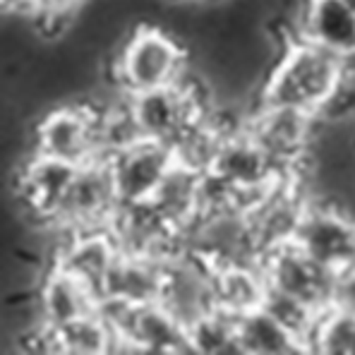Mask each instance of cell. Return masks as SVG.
Instances as JSON below:
<instances>
[{
	"label": "cell",
	"mask_w": 355,
	"mask_h": 355,
	"mask_svg": "<svg viewBox=\"0 0 355 355\" xmlns=\"http://www.w3.org/2000/svg\"><path fill=\"white\" fill-rule=\"evenodd\" d=\"M89 0H39L36 22L44 36L65 34L75 24V17Z\"/></svg>",
	"instance_id": "24"
},
{
	"label": "cell",
	"mask_w": 355,
	"mask_h": 355,
	"mask_svg": "<svg viewBox=\"0 0 355 355\" xmlns=\"http://www.w3.org/2000/svg\"><path fill=\"white\" fill-rule=\"evenodd\" d=\"M238 334L243 355H295L307 353V346L284 324L274 320L264 307L238 317Z\"/></svg>",
	"instance_id": "19"
},
{
	"label": "cell",
	"mask_w": 355,
	"mask_h": 355,
	"mask_svg": "<svg viewBox=\"0 0 355 355\" xmlns=\"http://www.w3.org/2000/svg\"><path fill=\"white\" fill-rule=\"evenodd\" d=\"M343 3H346V5H348V8H351V10H353V12H355V0H343Z\"/></svg>",
	"instance_id": "27"
},
{
	"label": "cell",
	"mask_w": 355,
	"mask_h": 355,
	"mask_svg": "<svg viewBox=\"0 0 355 355\" xmlns=\"http://www.w3.org/2000/svg\"><path fill=\"white\" fill-rule=\"evenodd\" d=\"M190 353L202 355H243L238 334V317L223 310H211L192 327H187Z\"/></svg>",
	"instance_id": "21"
},
{
	"label": "cell",
	"mask_w": 355,
	"mask_h": 355,
	"mask_svg": "<svg viewBox=\"0 0 355 355\" xmlns=\"http://www.w3.org/2000/svg\"><path fill=\"white\" fill-rule=\"evenodd\" d=\"M334 305L355 315V266L338 274L336 293H334Z\"/></svg>",
	"instance_id": "25"
},
{
	"label": "cell",
	"mask_w": 355,
	"mask_h": 355,
	"mask_svg": "<svg viewBox=\"0 0 355 355\" xmlns=\"http://www.w3.org/2000/svg\"><path fill=\"white\" fill-rule=\"evenodd\" d=\"M190 70V46L159 22H139L108 58V82L123 94L175 85Z\"/></svg>",
	"instance_id": "2"
},
{
	"label": "cell",
	"mask_w": 355,
	"mask_h": 355,
	"mask_svg": "<svg viewBox=\"0 0 355 355\" xmlns=\"http://www.w3.org/2000/svg\"><path fill=\"white\" fill-rule=\"evenodd\" d=\"M5 15H19V17H36L39 15V0H0Z\"/></svg>",
	"instance_id": "26"
},
{
	"label": "cell",
	"mask_w": 355,
	"mask_h": 355,
	"mask_svg": "<svg viewBox=\"0 0 355 355\" xmlns=\"http://www.w3.org/2000/svg\"><path fill=\"white\" fill-rule=\"evenodd\" d=\"M164 288V259L137 252H120L103 286V300L128 305H149L161 300Z\"/></svg>",
	"instance_id": "17"
},
{
	"label": "cell",
	"mask_w": 355,
	"mask_h": 355,
	"mask_svg": "<svg viewBox=\"0 0 355 355\" xmlns=\"http://www.w3.org/2000/svg\"><path fill=\"white\" fill-rule=\"evenodd\" d=\"M120 207L123 205H120L108 161L94 159L85 166H77L75 178L51 223L67 231L111 228Z\"/></svg>",
	"instance_id": "8"
},
{
	"label": "cell",
	"mask_w": 355,
	"mask_h": 355,
	"mask_svg": "<svg viewBox=\"0 0 355 355\" xmlns=\"http://www.w3.org/2000/svg\"><path fill=\"white\" fill-rule=\"evenodd\" d=\"M98 108L89 98L51 103L36 116L31 151L70 166H85L101 159L98 151Z\"/></svg>",
	"instance_id": "3"
},
{
	"label": "cell",
	"mask_w": 355,
	"mask_h": 355,
	"mask_svg": "<svg viewBox=\"0 0 355 355\" xmlns=\"http://www.w3.org/2000/svg\"><path fill=\"white\" fill-rule=\"evenodd\" d=\"M182 243L187 252L200 257L211 269L243 259H259L248 209L236 202L205 209L187 228Z\"/></svg>",
	"instance_id": "6"
},
{
	"label": "cell",
	"mask_w": 355,
	"mask_h": 355,
	"mask_svg": "<svg viewBox=\"0 0 355 355\" xmlns=\"http://www.w3.org/2000/svg\"><path fill=\"white\" fill-rule=\"evenodd\" d=\"M106 161L123 207L149 205L175 164L171 147L151 139H139L132 147L108 156Z\"/></svg>",
	"instance_id": "11"
},
{
	"label": "cell",
	"mask_w": 355,
	"mask_h": 355,
	"mask_svg": "<svg viewBox=\"0 0 355 355\" xmlns=\"http://www.w3.org/2000/svg\"><path fill=\"white\" fill-rule=\"evenodd\" d=\"M262 307L279 322V324H284L288 329L295 338H300L307 346V353H310V338H312V334H315V327H317V322H320L322 310L307 305L300 297L281 293V291H274V288H269Z\"/></svg>",
	"instance_id": "23"
},
{
	"label": "cell",
	"mask_w": 355,
	"mask_h": 355,
	"mask_svg": "<svg viewBox=\"0 0 355 355\" xmlns=\"http://www.w3.org/2000/svg\"><path fill=\"white\" fill-rule=\"evenodd\" d=\"M259 262H262L269 288L300 297L322 312L334 305L338 274L302 252L295 243L269 250L259 257Z\"/></svg>",
	"instance_id": "9"
},
{
	"label": "cell",
	"mask_w": 355,
	"mask_h": 355,
	"mask_svg": "<svg viewBox=\"0 0 355 355\" xmlns=\"http://www.w3.org/2000/svg\"><path fill=\"white\" fill-rule=\"evenodd\" d=\"M207 175L236 195L245 209H250L286 175V168L271 159L269 151L243 125H238L223 135Z\"/></svg>",
	"instance_id": "4"
},
{
	"label": "cell",
	"mask_w": 355,
	"mask_h": 355,
	"mask_svg": "<svg viewBox=\"0 0 355 355\" xmlns=\"http://www.w3.org/2000/svg\"><path fill=\"white\" fill-rule=\"evenodd\" d=\"M295 36L355 62V12L343 0H305Z\"/></svg>",
	"instance_id": "15"
},
{
	"label": "cell",
	"mask_w": 355,
	"mask_h": 355,
	"mask_svg": "<svg viewBox=\"0 0 355 355\" xmlns=\"http://www.w3.org/2000/svg\"><path fill=\"white\" fill-rule=\"evenodd\" d=\"M77 166L29 151L15 171V200L36 226L51 223L75 178Z\"/></svg>",
	"instance_id": "12"
},
{
	"label": "cell",
	"mask_w": 355,
	"mask_h": 355,
	"mask_svg": "<svg viewBox=\"0 0 355 355\" xmlns=\"http://www.w3.org/2000/svg\"><path fill=\"white\" fill-rule=\"evenodd\" d=\"M205 185L207 173L192 171L182 164H173L156 195L151 197L149 207L159 214L161 221L168 223L173 231L185 238L187 228L200 218L205 209Z\"/></svg>",
	"instance_id": "16"
},
{
	"label": "cell",
	"mask_w": 355,
	"mask_h": 355,
	"mask_svg": "<svg viewBox=\"0 0 355 355\" xmlns=\"http://www.w3.org/2000/svg\"><path fill=\"white\" fill-rule=\"evenodd\" d=\"M34 300L41 324L46 329H60L72 324L80 317L96 312L101 297L92 286H87L67 269L58 264H49L39 276Z\"/></svg>",
	"instance_id": "14"
},
{
	"label": "cell",
	"mask_w": 355,
	"mask_h": 355,
	"mask_svg": "<svg viewBox=\"0 0 355 355\" xmlns=\"http://www.w3.org/2000/svg\"><path fill=\"white\" fill-rule=\"evenodd\" d=\"M346 75V60L293 36L266 72L257 101L320 116Z\"/></svg>",
	"instance_id": "1"
},
{
	"label": "cell",
	"mask_w": 355,
	"mask_h": 355,
	"mask_svg": "<svg viewBox=\"0 0 355 355\" xmlns=\"http://www.w3.org/2000/svg\"><path fill=\"white\" fill-rule=\"evenodd\" d=\"M159 302L185 329L192 327L216 310L214 269L192 252L180 250L164 262V288Z\"/></svg>",
	"instance_id": "10"
},
{
	"label": "cell",
	"mask_w": 355,
	"mask_h": 355,
	"mask_svg": "<svg viewBox=\"0 0 355 355\" xmlns=\"http://www.w3.org/2000/svg\"><path fill=\"white\" fill-rule=\"evenodd\" d=\"M269 284L259 259H243L214 269L216 307L233 317H243L264 305Z\"/></svg>",
	"instance_id": "18"
},
{
	"label": "cell",
	"mask_w": 355,
	"mask_h": 355,
	"mask_svg": "<svg viewBox=\"0 0 355 355\" xmlns=\"http://www.w3.org/2000/svg\"><path fill=\"white\" fill-rule=\"evenodd\" d=\"M209 3H211V0H209Z\"/></svg>",
	"instance_id": "28"
},
{
	"label": "cell",
	"mask_w": 355,
	"mask_h": 355,
	"mask_svg": "<svg viewBox=\"0 0 355 355\" xmlns=\"http://www.w3.org/2000/svg\"><path fill=\"white\" fill-rule=\"evenodd\" d=\"M293 243L334 274H341L355 266V216L334 197H315Z\"/></svg>",
	"instance_id": "7"
},
{
	"label": "cell",
	"mask_w": 355,
	"mask_h": 355,
	"mask_svg": "<svg viewBox=\"0 0 355 355\" xmlns=\"http://www.w3.org/2000/svg\"><path fill=\"white\" fill-rule=\"evenodd\" d=\"M310 353L355 355V315L336 305L322 312L310 338Z\"/></svg>",
	"instance_id": "22"
},
{
	"label": "cell",
	"mask_w": 355,
	"mask_h": 355,
	"mask_svg": "<svg viewBox=\"0 0 355 355\" xmlns=\"http://www.w3.org/2000/svg\"><path fill=\"white\" fill-rule=\"evenodd\" d=\"M120 248L118 238L111 228H89V231H67L60 226V236L55 243L51 264H58L92 286L101 297L106 279L113 264L118 262Z\"/></svg>",
	"instance_id": "13"
},
{
	"label": "cell",
	"mask_w": 355,
	"mask_h": 355,
	"mask_svg": "<svg viewBox=\"0 0 355 355\" xmlns=\"http://www.w3.org/2000/svg\"><path fill=\"white\" fill-rule=\"evenodd\" d=\"M243 128L269 151L281 168L297 171L312 164L322 120L315 113L257 101L245 116Z\"/></svg>",
	"instance_id": "5"
},
{
	"label": "cell",
	"mask_w": 355,
	"mask_h": 355,
	"mask_svg": "<svg viewBox=\"0 0 355 355\" xmlns=\"http://www.w3.org/2000/svg\"><path fill=\"white\" fill-rule=\"evenodd\" d=\"M49 348L51 353L65 355H103L116 353L118 343L113 329L96 310L92 315L75 320L72 324L49 329Z\"/></svg>",
	"instance_id": "20"
}]
</instances>
